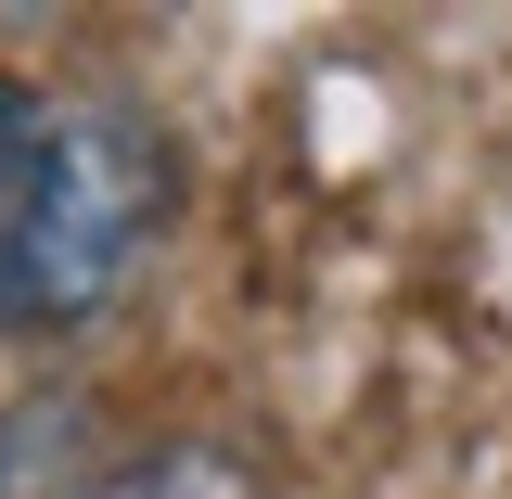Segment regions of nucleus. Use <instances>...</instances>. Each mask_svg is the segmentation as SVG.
Instances as JSON below:
<instances>
[{
	"label": "nucleus",
	"instance_id": "1",
	"mask_svg": "<svg viewBox=\"0 0 512 499\" xmlns=\"http://www.w3.org/2000/svg\"><path fill=\"white\" fill-rule=\"evenodd\" d=\"M180 218V141L90 90V103H39L26 167L0 192V333H77L141 282V256Z\"/></svg>",
	"mask_w": 512,
	"mask_h": 499
},
{
	"label": "nucleus",
	"instance_id": "2",
	"mask_svg": "<svg viewBox=\"0 0 512 499\" xmlns=\"http://www.w3.org/2000/svg\"><path fill=\"white\" fill-rule=\"evenodd\" d=\"M77 499H256V461L218 448V436H180V448H154V461H116L103 487H77Z\"/></svg>",
	"mask_w": 512,
	"mask_h": 499
},
{
	"label": "nucleus",
	"instance_id": "3",
	"mask_svg": "<svg viewBox=\"0 0 512 499\" xmlns=\"http://www.w3.org/2000/svg\"><path fill=\"white\" fill-rule=\"evenodd\" d=\"M77 410L64 397H26L13 423H0V499H77Z\"/></svg>",
	"mask_w": 512,
	"mask_h": 499
},
{
	"label": "nucleus",
	"instance_id": "4",
	"mask_svg": "<svg viewBox=\"0 0 512 499\" xmlns=\"http://www.w3.org/2000/svg\"><path fill=\"white\" fill-rule=\"evenodd\" d=\"M26 128H39V90L0 77V192H13V167H26Z\"/></svg>",
	"mask_w": 512,
	"mask_h": 499
}]
</instances>
